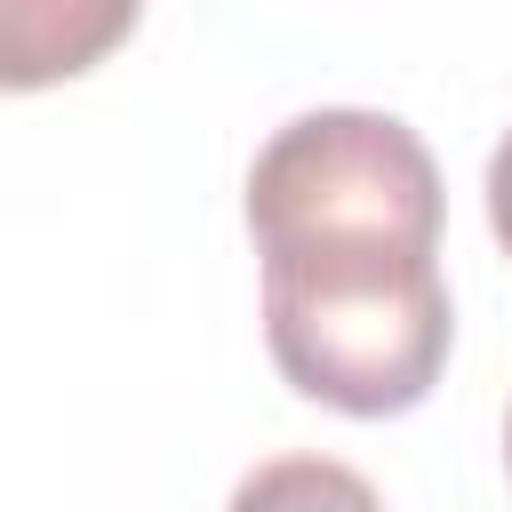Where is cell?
<instances>
[{
	"label": "cell",
	"mask_w": 512,
	"mask_h": 512,
	"mask_svg": "<svg viewBox=\"0 0 512 512\" xmlns=\"http://www.w3.org/2000/svg\"><path fill=\"white\" fill-rule=\"evenodd\" d=\"M504 464H512V416H504Z\"/></svg>",
	"instance_id": "obj_6"
},
{
	"label": "cell",
	"mask_w": 512,
	"mask_h": 512,
	"mask_svg": "<svg viewBox=\"0 0 512 512\" xmlns=\"http://www.w3.org/2000/svg\"><path fill=\"white\" fill-rule=\"evenodd\" d=\"M248 232H408L440 240V168L392 112H304L248 168Z\"/></svg>",
	"instance_id": "obj_2"
},
{
	"label": "cell",
	"mask_w": 512,
	"mask_h": 512,
	"mask_svg": "<svg viewBox=\"0 0 512 512\" xmlns=\"http://www.w3.org/2000/svg\"><path fill=\"white\" fill-rule=\"evenodd\" d=\"M488 224H496V240H504V256H512V128H504V144H496V160H488Z\"/></svg>",
	"instance_id": "obj_5"
},
{
	"label": "cell",
	"mask_w": 512,
	"mask_h": 512,
	"mask_svg": "<svg viewBox=\"0 0 512 512\" xmlns=\"http://www.w3.org/2000/svg\"><path fill=\"white\" fill-rule=\"evenodd\" d=\"M144 0H0V80L8 88H56L104 64L136 32Z\"/></svg>",
	"instance_id": "obj_3"
},
{
	"label": "cell",
	"mask_w": 512,
	"mask_h": 512,
	"mask_svg": "<svg viewBox=\"0 0 512 512\" xmlns=\"http://www.w3.org/2000/svg\"><path fill=\"white\" fill-rule=\"evenodd\" d=\"M272 368L336 416H400L448 368L440 240L408 232H288L264 240Z\"/></svg>",
	"instance_id": "obj_1"
},
{
	"label": "cell",
	"mask_w": 512,
	"mask_h": 512,
	"mask_svg": "<svg viewBox=\"0 0 512 512\" xmlns=\"http://www.w3.org/2000/svg\"><path fill=\"white\" fill-rule=\"evenodd\" d=\"M224 512H384V496L336 456H272L232 488Z\"/></svg>",
	"instance_id": "obj_4"
}]
</instances>
